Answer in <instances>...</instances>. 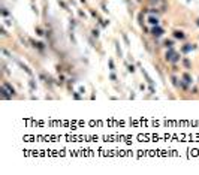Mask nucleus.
Masks as SVG:
<instances>
[{
  "instance_id": "nucleus-15",
  "label": "nucleus",
  "mask_w": 199,
  "mask_h": 175,
  "mask_svg": "<svg viewBox=\"0 0 199 175\" xmlns=\"http://www.w3.org/2000/svg\"><path fill=\"white\" fill-rule=\"evenodd\" d=\"M36 32H38V35H39V36H42V35H43V33H42V30H41V29H38Z\"/></svg>"
},
{
  "instance_id": "nucleus-16",
  "label": "nucleus",
  "mask_w": 199,
  "mask_h": 175,
  "mask_svg": "<svg viewBox=\"0 0 199 175\" xmlns=\"http://www.w3.org/2000/svg\"><path fill=\"white\" fill-rule=\"evenodd\" d=\"M196 24H198V26H199V18H198V21H196Z\"/></svg>"
},
{
  "instance_id": "nucleus-1",
  "label": "nucleus",
  "mask_w": 199,
  "mask_h": 175,
  "mask_svg": "<svg viewBox=\"0 0 199 175\" xmlns=\"http://www.w3.org/2000/svg\"><path fill=\"white\" fill-rule=\"evenodd\" d=\"M165 58H166L168 61H172V63H177V61L180 60V54L175 53L172 48H169V51L166 53V55H165Z\"/></svg>"
},
{
  "instance_id": "nucleus-3",
  "label": "nucleus",
  "mask_w": 199,
  "mask_h": 175,
  "mask_svg": "<svg viewBox=\"0 0 199 175\" xmlns=\"http://www.w3.org/2000/svg\"><path fill=\"white\" fill-rule=\"evenodd\" d=\"M192 49H195V45H190V43H187V45H184V47L181 48V51H183L184 54H187V53H190Z\"/></svg>"
},
{
  "instance_id": "nucleus-10",
  "label": "nucleus",
  "mask_w": 199,
  "mask_h": 175,
  "mask_svg": "<svg viewBox=\"0 0 199 175\" xmlns=\"http://www.w3.org/2000/svg\"><path fill=\"white\" fill-rule=\"evenodd\" d=\"M172 45H174V42H172V41H165V47L172 48Z\"/></svg>"
},
{
  "instance_id": "nucleus-13",
  "label": "nucleus",
  "mask_w": 199,
  "mask_h": 175,
  "mask_svg": "<svg viewBox=\"0 0 199 175\" xmlns=\"http://www.w3.org/2000/svg\"><path fill=\"white\" fill-rule=\"evenodd\" d=\"M109 69L114 70V61H112V60H109Z\"/></svg>"
},
{
  "instance_id": "nucleus-5",
  "label": "nucleus",
  "mask_w": 199,
  "mask_h": 175,
  "mask_svg": "<svg viewBox=\"0 0 199 175\" xmlns=\"http://www.w3.org/2000/svg\"><path fill=\"white\" fill-rule=\"evenodd\" d=\"M0 91H2V94H3V97H5V99H9L11 96H12V94H11V96L8 94V91H6V87H5V85L2 87V90H0Z\"/></svg>"
},
{
  "instance_id": "nucleus-11",
  "label": "nucleus",
  "mask_w": 199,
  "mask_h": 175,
  "mask_svg": "<svg viewBox=\"0 0 199 175\" xmlns=\"http://www.w3.org/2000/svg\"><path fill=\"white\" fill-rule=\"evenodd\" d=\"M115 45H117V53H118V55H123V53H121V49H120V47H118V42H115Z\"/></svg>"
},
{
  "instance_id": "nucleus-6",
  "label": "nucleus",
  "mask_w": 199,
  "mask_h": 175,
  "mask_svg": "<svg viewBox=\"0 0 199 175\" xmlns=\"http://www.w3.org/2000/svg\"><path fill=\"white\" fill-rule=\"evenodd\" d=\"M142 75L145 76V80H147V82H148V84H153V80H151V78L148 76V73H147V72H145L144 69H142Z\"/></svg>"
},
{
  "instance_id": "nucleus-8",
  "label": "nucleus",
  "mask_w": 199,
  "mask_h": 175,
  "mask_svg": "<svg viewBox=\"0 0 199 175\" xmlns=\"http://www.w3.org/2000/svg\"><path fill=\"white\" fill-rule=\"evenodd\" d=\"M174 36L177 37V39H183V37H184V33H183V32H178V30H177V32H174Z\"/></svg>"
},
{
  "instance_id": "nucleus-12",
  "label": "nucleus",
  "mask_w": 199,
  "mask_h": 175,
  "mask_svg": "<svg viewBox=\"0 0 199 175\" xmlns=\"http://www.w3.org/2000/svg\"><path fill=\"white\" fill-rule=\"evenodd\" d=\"M184 66H186V67H190V61H189V60H187V58L184 60Z\"/></svg>"
},
{
  "instance_id": "nucleus-14",
  "label": "nucleus",
  "mask_w": 199,
  "mask_h": 175,
  "mask_svg": "<svg viewBox=\"0 0 199 175\" xmlns=\"http://www.w3.org/2000/svg\"><path fill=\"white\" fill-rule=\"evenodd\" d=\"M93 36L97 37V36H99V30H93Z\"/></svg>"
},
{
  "instance_id": "nucleus-9",
  "label": "nucleus",
  "mask_w": 199,
  "mask_h": 175,
  "mask_svg": "<svg viewBox=\"0 0 199 175\" xmlns=\"http://www.w3.org/2000/svg\"><path fill=\"white\" fill-rule=\"evenodd\" d=\"M183 80H184L187 84H190V82H192V78H190V75H187V73H186V75L183 76Z\"/></svg>"
},
{
  "instance_id": "nucleus-4",
  "label": "nucleus",
  "mask_w": 199,
  "mask_h": 175,
  "mask_svg": "<svg viewBox=\"0 0 199 175\" xmlns=\"http://www.w3.org/2000/svg\"><path fill=\"white\" fill-rule=\"evenodd\" d=\"M148 22L153 24V26H157L159 24V18H157V16H156V18H154V16H148Z\"/></svg>"
},
{
  "instance_id": "nucleus-7",
  "label": "nucleus",
  "mask_w": 199,
  "mask_h": 175,
  "mask_svg": "<svg viewBox=\"0 0 199 175\" xmlns=\"http://www.w3.org/2000/svg\"><path fill=\"white\" fill-rule=\"evenodd\" d=\"M3 85H5V87H6L8 90H9V93H11V94H15V90H14V87H12V85H9V84H8V82H5V84H3Z\"/></svg>"
},
{
  "instance_id": "nucleus-2",
  "label": "nucleus",
  "mask_w": 199,
  "mask_h": 175,
  "mask_svg": "<svg viewBox=\"0 0 199 175\" xmlns=\"http://www.w3.org/2000/svg\"><path fill=\"white\" fill-rule=\"evenodd\" d=\"M151 35L153 36H162L163 35V29H162V27H159V26H154V27H153V30H151Z\"/></svg>"
}]
</instances>
